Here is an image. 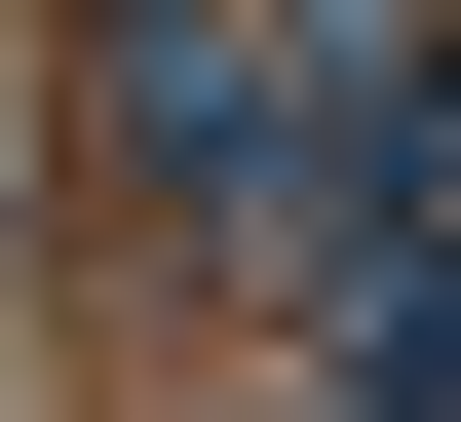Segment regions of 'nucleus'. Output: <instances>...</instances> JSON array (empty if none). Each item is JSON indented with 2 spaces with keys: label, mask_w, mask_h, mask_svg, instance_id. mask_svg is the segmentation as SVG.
Returning a JSON list of instances; mask_svg holds the SVG:
<instances>
[{
  "label": "nucleus",
  "mask_w": 461,
  "mask_h": 422,
  "mask_svg": "<svg viewBox=\"0 0 461 422\" xmlns=\"http://www.w3.org/2000/svg\"><path fill=\"white\" fill-rule=\"evenodd\" d=\"M115 154H154L193 230H269V39H230V0H154V39H115Z\"/></svg>",
  "instance_id": "obj_1"
}]
</instances>
